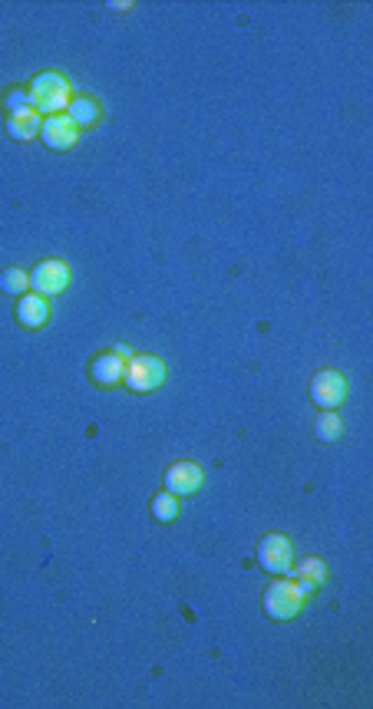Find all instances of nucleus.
I'll list each match as a JSON object with an SVG mask.
<instances>
[{
	"label": "nucleus",
	"instance_id": "obj_11",
	"mask_svg": "<svg viewBox=\"0 0 373 709\" xmlns=\"http://www.w3.org/2000/svg\"><path fill=\"white\" fill-rule=\"evenodd\" d=\"M50 317V303L47 297H40V294L27 291L20 301H17V320L24 327H30V330H36V327H44Z\"/></svg>",
	"mask_w": 373,
	"mask_h": 709
},
{
	"label": "nucleus",
	"instance_id": "obj_15",
	"mask_svg": "<svg viewBox=\"0 0 373 709\" xmlns=\"http://www.w3.org/2000/svg\"><path fill=\"white\" fill-rule=\"evenodd\" d=\"M152 518H155V522H175V518H179V495L159 492V495L152 499Z\"/></svg>",
	"mask_w": 373,
	"mask_h": 709
},
{
	"label": "nucleus",
	"instance_id": "obj_7",
	"mask_svg": "<svg viewBox=\"0 0 373 709\" xmlns=\"http://www.w3.org/2000/svg\"><path fill=\"white\" fill-rule=\"evenodd\" d=\"M311 399L321 409H337L347 399V380L337 370H321L311 380Z\"/></svg>",
	"mask_w": 373,
	"mask_h": 709
},
{
	"label": "nucleus",
	"instance_id": "obj_9",
	"mask_svg": "<svg viewBox=\"0 0 373 709\" xmlns=\"http://www.w3.org/2000/svg\"><path fill=\"white\" fill-rule=\"evenodd\" d=\"M123 376H126V360L116 357L113 350H106V353L93 357V363H90V380H93L96 386H116V383H123Z\"/></svg>",
	"mask_w": 373,
	"mask_h": 709
},
{
	"label": "nucleus",
	"instance_id": "obj_17",
	"mask_svg": "<svg viewBox=\"0 0 373 709\" xmlns=\"http://www.w3.org/2000/svg\"><path fill=\"white\" fill-rule=\"evenodd\" d=\"M27 106H30V93H27V90H13V93L7 96V109H11V113L27 109Z\"/></svg>",
	"mask_w": 373,
	"mask_h": 709
},
{
	"label": "nucleus",
	"instance_id": "obj_2",
	"mask_svg": "<svg viewBox=\"0 0 373 709\" xmlns=\"http://www.w3.org/2000/svg\"><path fill=\"white\" fill-rule=\"evenodd\" d=\"M165 363L159 357H152V353H132L126 360V376H123V383L132 390V393H152V390H159L165 383Z\"/></svg>",
	"mask_w": 373,
	"mask_h": 709
},
{
	"label": "nucleus",
	"instance_id": "obj_12",
	"mask_svg": "<svg viewBox=\"0 0 373 709\" xmlns=\"http://www.w3.org/2000/svg\"><path fill=\"white\" fill-rule=\"evenodd\" d=\"M67 116L76 122V129H90L99 122V116H103V109H99V103H96L90 93H80L73 96L70 106H67Z\"/></svg>",
	"mask_w": 373,
	"mask_h": 709
},
{
	"label": "nucleus",
	"instance_id": "obj_8",
	"mask_svg": "<svg viewBox=\"0 0 373 709\" xmlns=\"http://www.w3.org/2000/svg\"><path fill=\"white\" fill-rule=\"evenodd\" d=\"M202 482H205V472L192 459H179L165 472V492H172V495H195L202 489Z\"/></svg>",
	"mask_w": 373,
	"mask_h": 709
},
{
	"label": "nucleus",
	"instance_id": "obj_13",
	"mask_svg": "<svg viewBox=\"0 0 373 709\" xmlns=\"http://www.w3.org/2000/svg\"><path fill=\"white\" fill-rule=\"evenodd\" d=\"M314 432L324 442H337L340 436H344V419H340V413H334V409H324V413L317 416V422H314Z\"/></svg>",
	"mask_w": 373,
	"mask_h": 709
},
{
	"label": "nucleus",
	"instance_id": "obj_14",
	"mask_svg": "<svg viewBox=\"0 0 373 709\" xmlns=\"http://www.w3.org/2000/svg\"><path fill=\"white\" fill-rule=\"evenodd\" d=\"M0 288L4 294H13V297H24L30 291V271L24 268H7L0 274Z\"/></svg>",
	"mask_w": 373,
	"mask_h": 709
},
{
	"label": "nucleus",
	"instance_id": "obj_1",
	"mask_svg": "<svg viewBox=\"0 0 373 709\" xmlns=\"http://www.w3.org/2000/svg\"><path fill=\"white\" fill-rule=\"evenodd\" d=\"M30 106H34L40 116H57V113H67V106L73 99V86L70 80L57 70H47L30 80Z\"/></svg>",
	"mask_w": 373,
	"mask_h": 709
},
{
	"label": "nucleus",
	"instance_id": "obj_6",
	"mask_svg": "<svg viewBox=\"0 0 373 709\" xmlns=\"http://www.w3.org/2000/svg\"><path fill=\"white\" fill-rule=\"evenodd\" d=\"M40 139H44V146L53 152H67L76 146V139H80V129H76V122H73L67 113H57V116H44V126H40Z\"/></svg>",
	"mask_w": 373,
	"mask_h": 709
},
{
	"label": "nucleus",
	"instance_id": "obj_18",
	"mask_svg": "<svg viewBox=\"0 0 373 709\" xmlns=\"http://www.w3.org/2000/svg\"><path fill=\"white\" fill-rule=\"evenodd\" d=\"M113 353H116V357H123V360H129V357H132V350H129L126 343H116V347H113Z\"/></svg>",
	"mask_w": 373,
	"mask_h": 709
},
{
	"label": "nucleus",
	"instance_id": "obj_4",
	"mask_svg": "<svg viewBox=\"0 0 373 709\" xmlns=\"http://www.w3.org/2000/svg\"><path fill=\"white\" fill-rule=\"evenodd\" d=\"M70 268L57 261V257H50V261H40L34 271H30V291L40 294V297H60V294L70 288Z\"/></svg>",
	"mask_w": 373,
	"mask_h": 709
},
{
	"label": "nucleus",
	"instance_id": "obj_10",
	"mask_svg": "<svg viewBox=\"0 0 373 709\" xmlns=\"http://www.w3.org/2000/svg\"><path fill=\"white\" fill-rule=\"evenodd\" d=\"M40 126H44V116L36 113L34 106H27V109H17L7 116V132H11L13 139L20 142H30L40 136Z\"/></svg>",
	"mask_w": 373,
	"mask_h": 709
},
{
	"label": "nucleus",
	"instance_id": "obj_16",
	"mask_svg": "<svg viewBox=\"0 0 373 709\" xmlns=\"http://www.w3.org/2000/svg\"><path fill=\"white\" fill-rule=\"evenodd\" d=\"M298 578H304V581H311V584H321L327 581V564L321 558H304L301 564H298V571H294Z\"/></svg>",
	"mask_w": 373,
	"mask_h": 709
},
{
	"label": "nucleus",
	"instance_id": "obj_5",
	"mask_svg": "<svg viewBox=\"0 0 373 709\" xmlns=\"http://www.w3.org/2000/svg\"><path fill=\"white\" fill-rule=\"evenodd\" d=\"M258 561L261 568L274 571V574H291L294 571V545L288 535H265L258 545Z\"/></svg>",
	"mask_w": 373,
	"mask_h": 709
},
{
	"label": "nucleus",
	"instance_id": "obj_3",
	"mask_svg": "<svg viewBox=\"0 0 373 709\" xmlns=\"http://www.w3.org/2000/svg\"><path fill=\"white\" fill-rule=\"evenodd\" d=\"M304 601H307V597L301 594V587H298L294 578H278V581L268 584V591H265V611H268V617H274V620H294V617L301 614Z\"/></svg>",
	"mask_w": 373,
	"mask_h": 709
}]
</instances>
